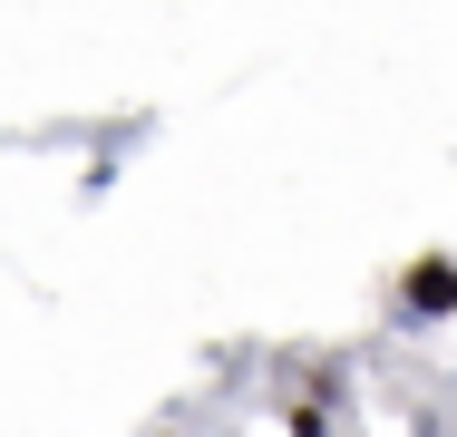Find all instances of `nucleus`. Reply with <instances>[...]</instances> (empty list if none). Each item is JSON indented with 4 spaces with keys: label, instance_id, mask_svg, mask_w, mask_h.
Segmentation results:
<instances>
[{
    "label": "nucleus",
    "instance_id": "obj_1",
    "mask_svg": "<svg viewBox=\"0 0 457 437\" xmlns=\"http://www.w3.org/2000/svg\"><path fill=\"white\" fill-rule=\"evenodd\" d=\"M399 311H409V321H438V311H457V262H419V272L399 282Z\"/></svg>",
    "mask_w": 457,
    "mask_h": 437
}]
</instances>
